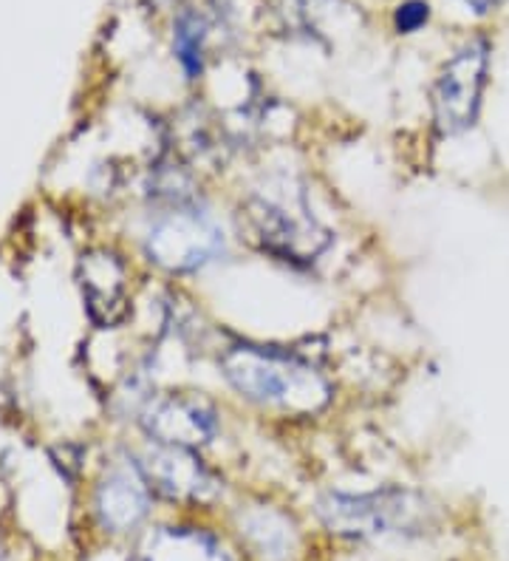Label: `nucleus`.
<instances>
[{
	"label": "nucleus",
	"instance_id": "f257e3e1",
	"mask_svg": "<svg viewBox=\"0 0 509 561\" xmlns=\"http://www.w3.org/2000/svg\"><path fill=\"white\" fill-rule=\"evenodd\" d=\"M218 369L241 398L280 414L305 417L332 400L326 377L312 363L255 343L227 346L218 357Z\"/></svg>",
	"mask_w": 509,
	"mask_h": 561
},
{
	"label": "nucleus",
	"instance_id": "f03ea898",
	"mask_svg": "<svg viewBox=\"0 0 509 561\" xmlns=\"http://www.w3.org/2000/svg\"><path fill=\"white\" fill-rule=\"evenodd\" d=\"M317 516L334 536L346 539L421 536L436 525L433 502L407 488L371 493L332 491L317 502Z\"/></svg>",
	"mask_w": 509,
	"mask_h": 561
},
{
	"label": "nucleus",
	"instance_id": "7ed1b4c3",
	"mask_svg": "<svg viewBox=\"0 0 509 561\" xmlns=\"http://www.w3.org/2000/svg\"><path fill=\"white\" fill-rule=\"evenodd\" d=\"M489 66H493V43L484 35L464 41L441 62L430 89L433 128L439 137H464L478 125L489 85Z\"/></svg>",
	"mask_w": 509,
	"mask_h": 561
},
{
	"label": "nucleus",
	"instance_id": "20e7f679",
	"mask_svg": "<svg viewBox=\"0 0 509 561\" xmlns=\"http://www.w3.org/2000/svg\"><path fill=\"white\" fill-rule=\"evenodd\" d=\"M244 219L261 247L286 261H314L332 241L298 193L292 199L271 191L252 193L244 202Z\"/></svg>",
	"mask_w": 509,
	"mask_h": 561
},
{
	"label": "nucleus",
	"instance_id": "39448f33",
	"mask_svg": "<svg viewBox=\"0 0 509 561\" xmlns=\"http://www.w3.org/2000/svg\"><path fill=\"white\" fill-rule=\"evenodd\" d=\"M224 230L198 205L170 207L148 233V255L170 273H196L224 253Z\"/></svg>",
	"mask_w": 509,
	"mask_h": 561
},
{
	"label": "nucleus",
	"instance_id": "423d86ee",
	"mask_svg": "<svg viewBox=\"0 0 509 561\" xmlns=\"http://www.w3.org/2000/svg\"><path fill=\"white\" fill-rule=\"evenodd\" d=\"M142 473L150 488L178 505H210L221 493V480L212 468L204 466L196 448L157 443L144 457Z\"/></svg>",
	"mask_w": 509,
	"mask_h": 561
},
{
	"label": "nucleus",
	"instance_id": "0eeeda50",
	"mask_svg": "<svg viewBox=\"0 0 509 561\" xmlns=\"http://www.w3.org/2000/svg\"><path fill=\"white\" fill-rule=\"evenodd\" d=\"M144 432L157 443L198 448L218 434V411L210 400L176 391L150 405L144 414Z\"/></svg>",
	"mask_w": 509,
	"mask_h": 561
},
{
	"label": "nucleus",
	"instance_id": "6e6552de",
	"mask_svg": "<svg viewBox=\"0 0 509 561\" xmlns=\"http://www.w3.org/2000/svg\"><path fill=\"white\" fill-rule=\"evenodd\" d=\"M142 468H119L100 491V514L114 530H128L148 516L150 493Z\"/></svg>",
	"mask_w": 509,
	"mask_h": 561
},
{
	"label": "nucleus",
	"instance_id": "1a4fd4ad",
	"mask_svg": "<svg viewBox=\"0 0 509 561\" xmlns=\"http://www.w3.org/2000/svg\"><path fill=\"white\" fill-rule=\"evenodd\" d=\"M238 527L252 553L264 561H286L298 550V530L292 519L275 507H246L238 514Z\"/></svg>",
	"mask_w": 509,
	"mask_h": 561
},
{
	"label": "nucleus",
	"instance_id": "9d476101",
	"mask_svg": "<svg viewBox=\"0 0 509 561\" xmlns=\"http://www.w3.org/2000/svg\"><path fill=\"white\" fill-rule=\"evenodd\" d=\"M144 561H235L221 541L198 527H159L144 545Z\"/></svg>",
	"mask_w": 509,
	"mask_h": 561
},
{
	"label": "nucleus",
	"instance_id": "9b49d317",
	"mask_svg": "<svg viewBox=\"0 0 509 561\" xmlns=\"http://www.w3.org/2000/svg\"><path fill=\"white\" fill-rule=\"evenodd\" d=\"M207 21L196 9H182L173 26V51L187 80H198L204 71V48H207Z\"/></svg>",
	"mask_w": 509,
	"mask_h": 561
},
{
	"label": "nucleus",
	"instance_id": "f8f14e48",
	"mask_svg": "<svg viewBox=\"0 0 509 561\" xmlns=\"http://www.w3.org/2000/svg\"><path fill=\"white\" fill-rule=\"evenodd\" d=\"M430 21V3L428 0H405L394 9V28L400 35H416L421 26Z\"/></svg>",
	"mask_w": 509,
	"mask_h": 561
},
{
	"label": "nucleus",
	"instance_id": "ddd939ff",
	"mask_svg": "<svg viewBox=\"0 0 509 561\" xmlns=\"http://www.w3.org/2000/svg\"><path fill=\"white\" fill-rule=\"evenodd\" d=\"M467 12H473L475 18H487V14H493L496 9H501L504 0H459Z\"/></svg>",
	"mask_w": 509,
	"mask_h": 561
}]
</instances>
